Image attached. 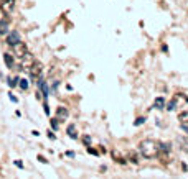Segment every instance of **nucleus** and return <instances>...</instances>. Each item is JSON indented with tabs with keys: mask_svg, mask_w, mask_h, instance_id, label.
Instances as JSON below:
<instances>
[{
	"mask_svg": "<svg viewBox=\"0 0 188 179\" xmlns=\"http://www.w3.org/2000/svg\"><path fill=\"white\" fill-rule=\"evenodd\" d=\"M139 150H140L144 158H147V159L155 158L160 153V143L155 142V140H144L140 143V146H139Z\"/></svg>",
	"mask_w": 188,
	"mask_h": 179,
	"instance_id": "obj_1",
	"label": "nucleus"
},
{
	"mask_svg": "<svg viewBox=\"0 0 188 179\" xmlns=\"http://www.w3.org/2000/svg\"><path fill=\"white\" fill-rule=\"evenodd\" d=\"M33 63H35L33 54L26 51V53L20 58V69H30V67L33 66Z\"/></svg>",
	"mask_w": 188,
	"mask_h": 179,
	"instance_id": "obj_2",
	"label": "nucleus"
},
{
	"mask_svg": "<svg viewBox=\"0 0 188 179\" xmlns=\"http://www.w3.org/2000/svg\"><path fill=\"white\" fill-rule=\"evenodd\" d=\"M25 53H26V45H25L23 41H18L17 45H13V46H12V54L15 56V58L20 59Z\"/></svg>",
	"mask_w": 188,
	"mask_h": 179,
	"instance_id": "obj_3",
	"label": "nucleus"
},
{
	"mask_svg": "<svg viewBox=\"0 0 188 179\" xmlns=\"http://www.w3.org/2000/svg\"><path fill=\"white\" fill-rule=\"evenodd\" d=\"M13 10H15V0H4L0 5V12H4L5 15H10Z\"/></svg>",
	"mask_w": 188,
	"mask_h": 179,
	"instance_id": "obj_4",
	"label": "nucleus"
},
{
	"mask_svg": "<svg viewBox=\"0 0 188 179\" xmlns=\"http://www.w3.org/2000/svg\"><path fill=\"white\" fill-rule=\"evenodd\" d=\"M18 41H21V36H20V33H18L17 30H13V31H9V33H7V45L9 46L17 45Z\"/></svg>",
	"mask_w": 188,
	"mask_h": 179,
	"instance_id": "obj_5",
	"label": "nucleus"
},
{
	"mask_svg": "<svg viewBox=\"0 0 188 179\" xmlns=\"http://www.w3.org/2000/svg\"><path fill=\"white\" fill-rule=\"evenodd\" d=\"M111 158H112L117 164H125V163H127L124 158V154L121 153V150H111Z\"/></svg>",
	"mask_w": 188,
	"mask_h": 179,
	"instance_id": "obj_6",
	"label": "nucleus"
},
{
	"mask_svg": "<svg viewBox=\"0 0 188 179\" xmlns=\"http://www.w3.org/2000/svg\"><path fill=\"white\" fill-rule=\"evenodd\" d=\"M41 69H43V66L40 63H36V61H35L33 66L30 67L28 71H30V74H31V77H33V79H38V77L41 76Z\"/></svg>",
	"mask_w": 188,
	"mask_h": 179,
	"instance_id": "obj_7",
	"label": "nucleus"
},
{
	"mask_svg": "<svg viewBox=\"0 0 188 179\" xmlns=\"http://www.w3.org/2000/svg\"><path fill=\"white\" fill-rule=\"evenodd\" d=\"M15 56L13 54H10V53H5L4 54V61H5V66L9 67V69H13L15 67Z\"/></svg>",
	"mask_w": 188,
	"mask_h": 179,
	"instance_id": "obj_8",
	"label": "nucleus"
},
{
	"mask_svg": "<svg viewBox=\"0 0 188 179\" xmlns=\"http://www.w3.org/2000/svg\"><path fill=\"white\" fill-rule=\"evenodd\" d=\"M68 115H69V112H68L66 107H58L56 108V118H58V120H64V118H68Z\"/></svg>",
	"mask_w": 188,
	"mask_h": 179,
	"instance_id": "obj_9",
	"label": "nucleus"
},
{
	"mask_svg": "<svg viewBox=\"0 0 188 179\" xmlns=\"http://www.w3.org/2000/svg\"><path fill=\"white\" fill-rule=\"evenodd\" d=\"M154 107L157 108V110H163V108L167 107V102H165V99H163V97H155Z\"/></svg>",
	"mask_w": 188,
	"mask_h": 179,
	"instance_id": "obj_10",
	"label": "nucleus"
},
{
	"mask_svg": "<svg viewBox=\"0 0 188 179\" xmlns=\"http://www.w3.org/2000/svg\"><path fill=\"white\" fill-rule=\"evenodd\" d=\"M10 31L9 20H0V35H7Z\"/></svg>",
	"mask_w": 188,
	"mask_h": 179,
	"instance_id": "obj_11",
	"label": "nucleus"
},
{
	"mask_svg": "<svg viewBox=\"0 0 188 179\" xmlns=\"http://www.w3.org/2000/svg\"><path fill=\"white\" fill-rule=\"evenodd\" d=\"M66 133L69 135V137H71L73 140H74V138H78V132H76V125H74V123H69V125H68Z\"/></svg>",
	"mask_w": 188,
	"mask_h": 179,
	"instance_id": "obj_12",
	"label": "nucleus"
},
{
	"mask_svg": "<svg viewBox=\"0 0 188 179\" xmlns=\"http://www.w3.org/2000/svg\"><path fill=\"white\" fill-rule=\"evenodd\" d=\"M18 81H20V77H12V76H9V77H7V86H9V87H17L18 86Z\"/></svg>",
	"mask_w": 188,
	"mask_h": 179,
	"instance_id": "obj_13",
	"label": "nucleus"
},
{
	"mask_svg": "<svg viewBox=\"0 0 188 179\" xmlns=\"http://www.w3.org/2000/svg\"><path fill=\"white\" fill-rule=\"evenodd\" d=\"M178 120L182 122V123H188V110H185V112H182L178 115Z\"/></svg>",
	"mask_w": 188,
	"mask_h": 179,
	"instance_id": "obj_14",
	"label": "nucleus"
},
{
	"mask_svg": "<svg viewBox=\"0 0 188 179\" xmlns=\"http://www.w3.org/2000/svg\"><path fill=\"white\" fill-rule=\"evenodd\" d=\"M177 107H178V105H177V100H175V97H173V99L167 104V110H170V112H172V110H175Z\"/></svg>",
	"mask_w": 188,
	"mask_h": 179,
	"instance_id": "obj_15",
	"label": "nucleus"
},
{
	"mask_svg": "<svg viewBox=\"0 0 188 179\" xmlns=\"http://www.w3.org/2000/svg\"><path fill=\"white\" fill-rule=\"evenodd\" d=\"M129 159H130V163H134V164H137V163H139V154L135 153V151H130V154H129Z\"/></svg>",
	"mask_w": 188,
	"mask_h": 179,
	"instance_id": "obj_16",
	"label": "nucleus"
},
{
	"mask_svg": "<svg viewBox=\"0 0 188 179\" xmlns=\"http://www.w3.org/2000/svg\"><path fill=\"white\" fill-rule=\"evenodd\" d=\"M18 86H20L23 91H26V89L30 87V84H28V81H26V79H20V81H18Z\"/></svg>",
	"mask_w": 188,
	"mask_h": 179,
	"instance_id": "obj_17",
	"label": "nucleus"
},
{
	"mask_svg": "<svg viewBox=\"0 0 188 179\" xmlns=\"http://www.w3.org/2000/svg\"><path fill=\"white\" fill-rule=\"evenodd\" d=\"M144 122H145V117H139V118H135L134 125H135V127H139V125H142Z\"/></svg>",
	"mask_w": 188,
	"mask_h": 179,
	"instance_id": "obj_18",
	"label": "nucleus"
},
{
	"mask_svg": "<svg viewBox=\"0 0 188 179\" xmlns=\"http://www.w3.org/2000/svg\"><path fill=\"white\" fill-rule=\"evenodd\" d=\"M83 143L86 146H91V137H88V135H84L83 137Z\"/></svg>",
	"mask_w": 188,
	"mask_h": 179,
	"instance_id": "obj_19",
	"label": "nucleus"
},
{
	"mask_svg": "<svg viewBox=\"0 0 188 179\" xmlns=\"http://www.w3.org/2000/svg\"><path fill=\"white\" fill-rule=\"evenodd\" d=\"M58 118H51V128L53 130H58Z\"/></svg>",
	"mask_w": 188,
	"mask_h": 179,
	"instance_id": "obj_20",
	"label": "nucleus"
},
{
	"mask_svg": "<svg viewBox=\"0 0 188 179\" xmlns=\"http://www.w3.org/2000/svg\"><path fill=\"white\" fill-rule=\"evenodd\" d=\"M43 108H45V113H46V115H50V107H48V102H46V100L43 102Z\"/></svg>",
	"mask_w": 188,
	"mask_h": 179,
	"instance_id": "obj_21",
	"label": "nucleus"
},
{
	"mask_svg": "<svg viewBox=\"0 0 188 179\" xmlns=\"http://www.w3.org/2000/svg\"><path fill=\"white\" fill-rule=\"evenodd\" d=\"M13 164H15L17 168H20V169H23V164H21L20 159H15V161H13Z\"/></svg>",
	"mask_w": 188,
	"mask_h": 179,
	"instance_id": "obj_22",
	"label": "nucleus"
},
{
	"mask_svg": "<svg viewBox=\"0 0 188 179\" xmlns=\"http://www.w3.org/2000/svg\"><path fill=\"white\" fill-rule=\"evenodd\" d=\"M88 151H89V153H91V154H94V156H97V154H99V153H97L96 150H94V148H91V146H88Z\"/></svg>",
	"mask_w": 188,
	"mask_h": 179,
	"instance_id": "obj_23",
	"label": "nucleus"
},
{
	"mask_svg": "<svg viewBox=\"0 0 188 179\" xmlns=\"http://www.w3.org/2000/svg\"><path fill=\"white\" fill-rule=\"evenodd\" d=\"M9 97H10V100H12V102H15V104H17V102H18V99H17V97H15V96H13L12 92H10V94H9Z\"/></svg>",
	"mask_w": 188,
	"mask_h": 179,
	"instance_id": "obj_24",
	"label": "nucleus"
},
{
	"mask_svg": "<svg viewBox=\"0 0 188 179\" xmlns=\"http://www.w3.org/2000/svg\"><path fill=\"white\" fill-rule=\"evenodd\" d=\"M48 138H51V140H54V138H56V137H54V133H53V132H51V130H50V132H48Z\"/></svg>",
	"mask_w": 188,
	"mask_h": 179,
	"instance_id": "obj_25",
	"label": "nucleus"
},
{
	"mask_svg": "<svg viewBox=\"0 0 188 179\" xmlns=\"http://www.w3.org/2000/svg\"><path fill=\"white\" fill-rule=\"evenodd\" d=\"M182 128L187 132V135H188V123H182Z\"/></svg>",
	"mask_w": 188,
	"mask_h": 179,
	"instance_id": "obj_26",
	"label": "nucleus"
},
{
	"mask_svg": "<svg viewBox=\"0 0 188 179\" xmlns=\"http://www.w3.org/2000/svg\"><path fill=\"white\" fill-rule=\"evenodd\" d=\"M38 159H40L41 163H48V161H46V158H43V156H38Z\"/></svg>",
	"mask_w": 188,
	"mask_h": 179,
	"instance_id": "obj_27",
	"label": "nucleus"
},
{
	"mask_svg": "<svg viewBox=\"0 0 188 179\" xmlns=\"http://www.w3.org/2000/svg\"><path fill=\"white\" fill-rule=\"evenodd\" d=\"M0 2H4V0H0Z\"/></svg>",
	"mask_w": 188,
	"mask_h": 179,
	"instance_id": "obj_28",
	"label": "nucleus"
}]
</instances>
